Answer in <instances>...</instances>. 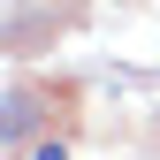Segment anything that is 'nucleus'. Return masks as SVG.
<instances>
[{
	"instance_id": "1",
	"label": "nucleus",
	"mask_w": 160,
	"mask_h": 160,
	"mask_svg": "<svg viewBox=\"0 0 160 160\" xmlns=\"http://www.w3.org/2000/svg\"><path fill=\"white\" fill-rule=\"evenodd\" d=\"M31 160H69V145H61V137H46V145H38Z\"/></svg>"
}]
</instances>
